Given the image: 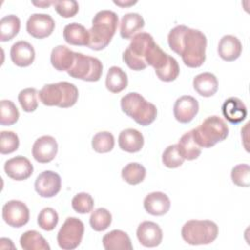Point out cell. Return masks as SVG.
<instances>
[{"label": "cell", "mask_w": 250, "mask_h": 250, "mask_svg": "<svg viewBox=\"0 0 250 250\" xmlns=\"http://www.w3.org/2000/svg\"><path fill=\"white\" fill-rule=\"evenodd\" d=\"M146 175V168L138 163L131 162L122 168L121 177L129 185H138L142 183Z\"/></svg>", "instance_id": "4dcf8cb0"}, {"label": "cell", "mask_w": 250, "mask_h": 250, "mask_svg": "<svg viewBox=\"0 0 250 250\" xmlns=\"http://www.w3.org/2000/svg\"><path fill=\"white\" fill-rule=\"evenodd\" d=\"M118 25V16L113 11L102 10L92 20V27L89 29L90 41L88 47L95 51H101L110 43Z\"/></svg>", "instance_id": "7a4b0ae2"}, {"label": "cell", "mask_w": 250, "mask_h": 250, "mask_svg": "<svg viewBox=\"0 0 250 250\" xmlns=\"http://www.w3.org/2000/svg\"><path fill=\"white\" fill-rule=\"evenodd\" d=\"M193 89L198 95L208 98L212 97L218 91V79L211 72H202L197 74L192 81Z\"/></svg>", "instance_id": "cb8c5ba5"}, {"label": "cell", "mask_w": 250, "mask_h": 250, "mask_svg": "<svg viewBox=\"0 0 250 250\" xmlns=\"http://www.w3.org/2000/svg\"><path fill=\"white\" fill-rule=\"evenodd\" d=\"M38 92L35 88H25L19 93V103L25 112H32L38 106L37 102Z\"/></svg>", "instance_id": "e575fe53"}, {"label": "cell", "mask_w": 250, "mask_h": 250, "mask_svg": "<svg viewBox=\"0 0 250 250\" xmlns=\"http://www.w3.org/2000/svg\"><path fill=\"white\" fill-rule=\"evenodd\" d=\"M84 234V224L75 217H68L60 229L57 241L59 246L64 250H72L78 247Z\"/></svg>", "instance_id": "9c48e42d"}, {"label": "cell", "mask_w": 250, "mask_h": 250, "mask_svg": "<svg viewBox=\"0 0 250 250\" xmlns=\"http://www.w3.org/2000/svg\"><path fill=\"white\" fill-rule=\"evenodd\" d=\"M184 161L185 158L181 155L177 145L168 146L162 153V162L168 168L173 169L180 167Z\"/></svg>", "instance_id": "f35d334b"}, {"label": "cell", "mask_w": 250, "mask_h": 250, "mask_svg": "<svg viewBox=\"0 0 250 250\" xmlns=\"http://www.w3.org/2000/svg\"><path fill=\"white\" fill-rule=\"evenodd\" d=\"M167 40L170 49L182 57L187 66L196 68L205 62L207 38L200 30L179 24L170 30Z\"/></svg>", "instance_id": "6da1fadb"}, {"label": "cell", "mask_w": 250, "mask_h": 250, "mask_svg": "<svg viewBox=\"0 0 250 250\" xmlns=\"http://www.w3.org/2000/svg\"><path fill=\"white\" fill-rule=\"evenodd\" d=\"M162 229L154 222L144 221L137 229V238L145 247L158 246L162 241Z\"/></svg>", "instance_id": "2e32d148"}, {"label": "cell", "mask_w": 250, "mask_h": 250, "mask_svg": "<svg viewBox=\"0 0 250 250\" xmlns=\"http://www.w3.org/2000/svg\"><path fill=\"white\" fill-rule=\"evenodd\" d=\"M71 206L75 212L79 214H87L94 208V199L87 192H79L72 198Z\"/></svg>", "instance_id": "ab89813d"}, {"label": "cell", "mask_w": 250, "mask_h": 250, "mask_svg": "<svg viewBox=\"0 0 250 250\" xmlns=\"http://www.w3.org/2000/svg\"><path fill=\"white\" fill-rule=\"evenodd\" d=\"M145 26L144 18L138 13H128L124 15L120 22V36L124 39L132 38L139 30Z\"/></svg>", "instance_id": "484cf974"}, {"label": "cell", "mask_w": 250, "mask_h": 250, "mask_svg": "<svg viewBox=\"0 0 250 250\" xmlns=\"http://www.w3.org/2000/svg\"><path fill=\"white\" fill-rule=\"evenodd\" d=\"M75 59V52L71 51L64 45L55 47L51 52L50 61L55 69L58 71H68Z\"/></svg>", "instance_id": "7402d4cb"}, {"label": "cell", "mask_w": 250, "mask_h": 250, "mask_svg": "<svg viewBox=\"0 0 250 250\" xmlns=\"http://www.w3.org/2000/svg\"><path fill=\"white\" fill-rule=\"evenodd\" d=\"M112 216L105 208L94 210L90 216V226L96 231L105 230L111 224Z\"/></svg>", "instance_id": "1f68e13d"}, {"label": "cell", "mask_w": 250, "mask_h": 250, "mask_svg": "<svg viewBox=\"0 0 250 250\" xmlns=\"http://www.w3.org/2000/svg\"><path fill=\"white\" fill-rule=\"evenodd\" d=\"M231 181L238 187L248 188L250 185V167L248 164H237L231 169Z\"/></svg>", "instance_id": "60d3db41"}, {"label": "cell", "mask_w": 250, "mask_h": 250, "mask_svg": "<svg viewBox=\"0 0 250 250\" xmlns=\"http://www.w3.org/2000/svg\"><path fill=\"white\" fill-rule=\"evenodd\" d=\"M0 123L3 126L15 124L20 117V112L15 104L10 100H2L0 104Z\"/></svg>", "instance_id": "836d02e7"}, {"label": "cell", "mask_w": 250, "mask_h": 250, "mask_svg": "<svg viewBox=\"0 0 250 250\" xmlns=\"http://www.w3.org/2000/svg\"><path fill=\"white\" fill-rule=\"evenodd\" d=\"M191 131L196 144L200 147L206 148L226 140L229 135V127L226 121L217 115L208 116L198 127Z\"/></svg>", "instance_id": "5b68a950"}, {"label": "cell", "mask_w": 250, "mask_h": 250, "mask_svg": "<svg viewBox=\"0 0 250 250\" xmlns=\"http://www.w3.org/2000/svg\"><path fill=\"white\" fill-rule=\"evenodd\" d=\"M222 112L225 118L231 124H238L247 116L246 105L236 97H230L224 102L222 105Z\"/></svg>", "instance_id": "d6986e66"}, {"label": "cell", "mask_w": 250, "mask_h": 250, "mask_svg": "<svg viewBox=\"0 0 250 250\" xmlns=\"http://www.w3.org/2000/svg\"><path fill=\"white\" fill-rule=\"evenodd\" d=\"M103 245L106 250H132L129 235L120 229H113L103 237Z\"/></svg>", "instance_id": "d4e9b609"}, {"label": "cell", "mask_w": 250, "mask_h": 250, "mask_svg": "<svg viewBox=\"0 0 250 250\" xmlns=\"http://www.w3.org/2000/svg\"><path fill=\"white\" fill-rule=\"evenodd\" d=\"M144 136L137 129L127 128L122 130L118 136L119 147L130 153L140 151L144 146Z\"/></svg>", "instance_id": "44dd1931"}, {"label": "cell", "mask_w": 250, "mask_h": 250, "mask_svg": "<svg viewBox=\"0 0 250 250\" xmlns=\"http://www.w3.org/2000/svg\"><path fill=\"white\" fill-rule=\"evenodd\" d=\"M199 109V104L195 98L189 95H185L178 98L174 104L173 112L177 121L180 123L190 122Z\"/></svg>", "instance_id": "5bb4252c"}, {"label": "cell", "mask_w": 250, "mask_h": 250, "mask_svg": "<svg viewBox=\"0 0 250 250\" xmlns=\"http://www.w3.org/2000/svg\"><path fill=\"white\" fill-rule=\"evenodd\" d=\"M128 85V76L122 68L118 66H111L106 74L105 87L106 89L113 93L118 94L125 90Z\"/></svg>", "instance_id": "4316f807"}, {"label": "cell", "mask_w": 250, "mask_h": 250, "mask_svg": "<svg viewBox=\"0 0 250 250\" xmlns=\"http://www.w3.org/2000/svg\"><path fill=\"white\" fill-rule=\"evenodd\" d=\"M92 147L96 152L106 153L114 147V137L110 132L103 131L94 135Z\"/></svg>", "instance_id": "d6a6232c"}, {"label": "cell", "mask_w": 250, "mask_h": 250, "mask_svg": "<svg viewBox=\"0 0 250 250\" xmlns=\"http://www.w3.org/2000/svg\"><path fill=\"white\" fill-rule=\"evenodd\" d=\"M55 29V21L48 14H32L26 21V31L37 39H43L52 34Z\"/></svg>", "instance_id": "8fae6325"}, {"label": "cell", "mask_w": 250, "mask_h": 250, "mask_svg": "<svg viewBox=\"0 0 250 250\" xmlns=\"http://www.w3.org/2000/svg\"><path fill=\"white\" fill-rule=\"evenodd\" d=\"M59 222V215L55 209L51 207L43 208L38 217H37V223L39 227L47 231L53 230Z\"/></svg>", "instance_id": "8d00e7d4"}, {"label": "cell", "mask_w": 250, "mask_h": 250, "mask_svg": "<svg viewBox=\"0 0 250 250\" xmlns=\"http://www.w3.org/2000/svg\"><path fill=\"white\" fill-rule=\"evenodd\" d=\"M120 106L125 114L142 126L150 125L157 116L156 106L136 92H130L123 96Z\"/></svg>", "instance_id": "277c9868"}, {"label": "cell", "mask_w": 250, "mask_h": 250, "mask_svg": "<svg viewBox=\"0 0 250 250\" xmlns=\"http://www.w3.org/2000/svg\"><path fill=\"white\" fill-rule=\"evenodd\" d=\"M67 74L76 79L96 82L100 80L103 74V64L101 61L95 57L75 52L74 62L67 71Z\"/></svg>", "instance_id": "ba28073f"}, {"label": "cell", "mask_w": 250, "mask_h": 250, "mask_svg": "<svg viewBox=\"0 0 250 250\" xmlns=\"http://www.w3.org/2000/svg\"><path fill=\"white\" fill-rule=\"evenodd\" d=\"M20 140L13 131H2L0 133V152L10 154L19 148Z\"/></svg>", "instance_id": "74e56055"}, {"label": "cell", "mask_w": 250, "mask_h": 250, "mask_svg": "<svg viewBox=\"0 0 250 250\" xmlns=\"http://www.w3.org/2000/svg\"><path fill=\"white\" fill-rule=\"evenodd\" d=\"M156 76L164 82L174 81L180 73V66L175 58L169 56L167 62L158 70L155 71Z\"/></svg>", "instance_id": "d590c367"}, {"label": "cell", "mask_w": 250, "mask_h": 250, "mask_svg": "<svg viewBox=\"0 0 250 250\" xmlns=\"http://www.w3.org/2000/svg\"><path fill=\"white\" fill-rule=\"evenodd\" d=\"M40 102L47 106L67 108L74 105L78 100V89L72 83L61 81L46 84L38 93Z\"/></svg>", "instance_id": "3957f363"}, {"label": "cell", "mask_w": 250, "mask_h": 250, "mask_svg": "<svg viewBox=\"0 0 250 250\" xmlns=\"http://www.w3.org/2000/svg\"><path fill=\"white\" fill-rule=\"evenodd\" d=\"M4 170L9 178L15 181H23L32 175L33 165L28 158L18 155L5 162Z\"/></svg>", "instance_id": "9a60e30c"}, {"label": "cell", "mask_w": 250, "mask_h": 250, "mask_svg": "<svg viewBox=\"0 0 250 250\" xmlns=\"http://www.w3.org/2000/svg\"><path fill=\"white\" fill-rule=\"evenodd\" d=\"M56 12L62 18H72L79 10V5L75 0H59L53 3Z\"/></svg>", "instance_id": "b9f144b4"}, {"label": "cell", "mask_w": 250, "mask_h": 250, "mask_svg": "<svg viewBox=\"0 0 250 250\" xmlns=\"http://www.w3.org/2000/svg\"><path fill=\"white\" fill-rule=\"evenodd\" d=\"M219 233L218 226L210 220H189L182 228L183 239L190 245L209 244Z\"/></svg>", "instance_id": "8992f818"}, {"label": "cell", "mask_w": 250, "mask_h": 250, "mask_svg": "<svg viewBox=\"0 0 250 250\" xmlns=\"http://www.w3.org/2000/svg\"><path fill=\"white\" fill-rule=\"evenodd\" d=\"M62 187V179L56 172L47 170L39 174L34 183L35 191L44 198H50L59 193Z\"/></svg>", "instance_id": "7c38bea8"}, {"label": "cell", "mask_w": 250, "mask_h": 250, "mask_svg": "<svg viewBox=\"0 0 250 250\" xmlns=\"http://www.w3.org/2000/svg\"><path fill=\"white\" fill-rule=\"evenodd\" d=\"M171 206L169 197L161 191L148 193L144 199L145 210L152 216H162L166 214Z\"/></svg>", "instance_id": "ac0fdd59"}, {"label": "cell", "mask_w": 250, "mask_h": 250, "mask_svg": "<svg viewBox=\"0 0 250 250\" xmlns=\"http://www.w3.org/2000/svg\"><path fill=\"white\" fill-rule=\"evenodd\" d=\"M113 3L115 5H118L120 7H129L132 5H135L137 3V1H113Z\"/></svg>", "instance_id": "ee69618b"}, {"label": "cell", "mask_w": 250, "mask_h": 250, "mask_svg": "<svg viewBox=\"0 0 250 250\" xmlns=\"http://www.w3.org/2000/svg\"><path fill=\"white\" fill-rule=\"evenodd\" d=\"M21 21L15 15H8L0 20V41L12 40L20 31Z\"/></svg>", "instance_id": "f546056e"}, {"label": "cell", "mask_w": 250, "mask_h": 250, "mask_svg": "<svg viewBox=\"0 0 250 250\" xmlns=\"http://www.w3.org/2000/svg\"><path fill=\"white\" fill-rule=\"evenodd\" d=\"M62 34L65 42L73 46H88L90 41L89 30H87L84 25L77 22L66 24Z\"/></svg>", "instance_id": "603a6c76"}, {"label": "cell", "mask_w": 250, "mask_h": 250, "mask_svg": "<svg viewBox=\"0 0 250 250\" xmlns=\"http://www.w3.org/2000/svg\"><path fill=\"white\" fill-rule=\"evenodd\" d=\"M242 52V44L236 36L224 35L218 44V54L226 62H232L238 59Z\"/></svg>", "instance_id": "ffe728a7"}, {"label": "cell", "mask_w": 250, "mask_h": 250, "mask_svg": "<svg viewBox=\"0 0 250 250\" xmlns=\"http://www.w3.org/2000/svg\"><path fill=\"white\" fill-rule=\"evenodd\" d=\"M177 146L181 155L187 160L196 159L201 153V147L194 141L191 130L180 138Z\"/></svg>", "instance_id": "83f0119b"}, {"label": "cell", "mask_w": 250, "mask_h": 250, "mask_svg": "<svg viewBox=\"0 0 250 250\" xmlns=\"http://www.w3.org/2000/svg\"><path fill=\"white\" fill-rule=\"evenodd\" d=\"M20 244L24 250H50L47 240L36 230H27L22 233Z\"/></svg>", "instance_id": "f1b7e54d"}, {"label": "cell", "mask_w": 250, "mask_h": 250, "mask_svg": "<svg viewBox=\"0 0 250 250\" xmlns=\"http://www.w3.org/2000/svg\"><path fill=\"white\" fill-rule=\"evenodd\" d=\"M2 217L13 228H21L29 221V209L20 200H10L2 208Z\"/></svg>", "instance_id": "30bf717a"}, {"label": "cell", "mask_w": 250, "mask_h": 250, "mask_svg": "<svg viewBox=\"0 0 250 250\" xmlns=\"http://www.w3.org/2000/svg\"><path fill=\"white\" fill-rule=\"evenodd\" d=\"M58 143L52 136L38 138L32 146V156L39 163H49L57 155Z\"/></svg>", "instance_id": "4fadbf2b"}, {"label": "cell", "mask_w": 250, "mask_h": 250, "mask_svg": "<svg viewBox=\"0 0 250 250\" xmlns=\"http://www.w3.org/2000/svg\"><path fill=\"white\" fill-rule=\"evenodd\" d=\"M54 3V1H39V2H35L33 1L32 4L34 6H37V7H40V8H48L50 5H52Z\"/></svg>", "instance_id": "7bdbcfd3"}, {"label": "cell", "mask_w": 250, "mask_h": 250, "mask_svg": "<svg viewBox=\"0 0 250 250\" xmlns=\"http://www.w3.org/2000/svg\"><path fill=\"white\" fill-rule=\"evenodd\" d=\"M10 57L16 65L20 67H25L34 62L35 51L30 43L21 40L12 45L10 50Z\"/></svg>", "instance_id": "e0dca14e"}, {"label": "cell", "mask_w": 250, "mask_h": 250, "mask_svg": "<svg viewBox=\"0 0 250 250\" xmlns=\"http://www.w3.org/2000/svg\"><path fill=\"white\" fill-rule=\"evenodd\" d=\"M153 43V37L149 33L138 32L132 37L131 43L123 52V62L133 70H143L146 68V58Z\"/></svg>", "instance_id": "52a82bcc"}]
</instances>
